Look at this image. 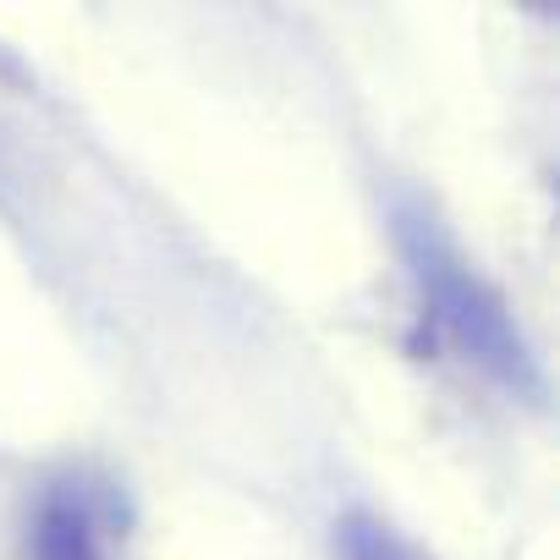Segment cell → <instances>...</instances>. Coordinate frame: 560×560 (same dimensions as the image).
Returning a JSON list of instances; mask_svg holds the SVG:
<instances>
[{
    "mask_svg": "<svg viewBox=\"0 0 560 560\" xmlns=\"http://www.w3.org/2000/svg\"><path fill=\"white\" fill-rule=\"evenodd\" d=\"M396 242L407 253V269L423 292V308L429 319L445 330V341L489 380L500 385L505 396L516 401H538L544 396V374H538V358L505 303V292L494 280L456 247V236L423 214V209H401L396 214Z\"/></svg>",
    "mask_w": 560,
    "mask_h": 560,
    "instance_id": "1",
    "label": "cell"
},
{
    "mask_svg": "<svg viewBox=\"0 0 560 560\" xmlns=\"http://www.w3.org/2000/svg\"><path fill=\"white\" fill-rule=\"evenodd\" d=\"M34 560H105L94 516L72 494H50L34 516Z\"/></svg>",
    "mask_w": 560,
    "mask_h": 560,
    "instance_id": "2",
    "label": "cell"
},
{
    "mask_svg": "<svg viewBox=\"0 0 560 560\" xmlns=\"http://www.w3.org/2000/svg\"><path fill=\"white\" fill-rule=\"evenodd\" d=\"M336 555L341 560H434L423 544H412L396 522L374 511H347L336 522Z\"/></svg>",
    "mask_w": 560,
    "mask_h": 560,
    "instance_id": "3",
    "label": "cell"
}]
</instances>
